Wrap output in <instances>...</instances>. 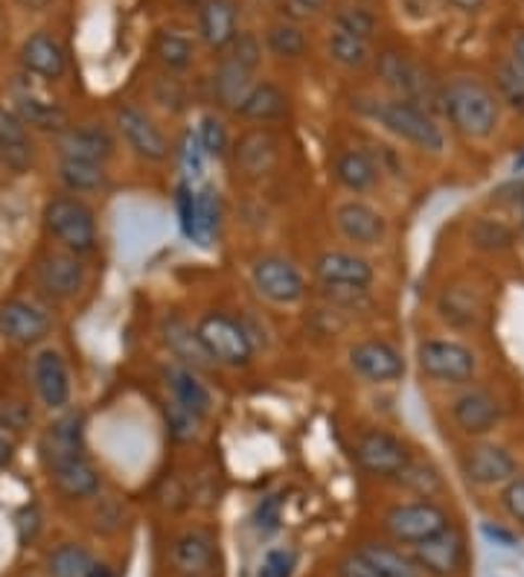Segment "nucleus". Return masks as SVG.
I'll return each mask as SVG.
<instances>
[{"instance_id": "61", "label": "nucleus", "mask_w": 524, "mask_h": 577, "mask_svg": "<svg viewBox=\"0 0 524 577\" xmlns=\"http://www.w3.org/2000/svg\"><path fill=\"white\" fill-rule=\"evenodd\" d=\"M522 216H524V202H522Z\"/></svg>"}, {"instance_id": "32", "label": "nucleus", "mask_w": 524, "mask_h": 577, "mask_svg": "<svg viewBox=\"0 0 524 577\" xmlns=\"http://www.w3.org/2000/svg\"><path fill=\"white\" fill-rule=\"evenodd\" d=\"M367 563H371L382 577H423L420 566L414 563V557H408L394 545H382V542H364L359 549Z\"/></svg>"}, {"instance_id": "41", "label": "nucleus", "mask_w": 524, "mask_h": 577, "mask_svg": "<svg viewBox=\"0 0 524 577\" xmlns=\"http://www.w3.org/2000/svg\"><path fill=\"white\" fill-rule=\"evenodd\" d=\"M196 208H199L201 239L208 242L219 230V222H222V199H219L216 187H210L208 184V187L196 190Z\"/></svg>"}, {"instance_id": "5", "label": "nucleus", "mask_w": 524, "mask_h": 577, "mask_svg": "<svg viewBox=\"0 0 524 577\" xmlns=\"http://www.w3.org/2000/svg\"><path fill=\"white\" fill-rule=\"evenodd\" d=\"M416 365L434 382L463 385L475 379L478 362L470 348H463L458 341L428 339L416 348Z\"/></svg>"}, {"instance_id": "39", "label": "nucleus", "mask_w": 524, "mask_h": 577, "mask_svg": "<svg viewBox=\"0 0 524 577\" xmlns=\"http://www.w3.org/2000/svg\"><path fill=\"white\" fill-rule=\"evenodd\" d=\"M18 111L24 126H38L45 131H53V128H64V111L55 109L53 102H41V100H29V97H21L18 100Z\"/></svg>"}, {"instance_id": "37", "label": "nucleus", "mask_w": 524, "mask_h": 577, "mask_svg": "<svg viewBox=\"0 0 524 577\" xmlns=\"http://www.w3.org/2000/svg\"><path fill=\"white\" fill-rule=\"evenodd\" d=\"M97 560L91 557V551L64 542L47 557V572L50 577H91Z\"/></svg>"}, {"instance_id": "34", "label": "nucleus", "mask_w": 524, "mask_h": 577, "mask_svg": "<svg viewBox=\"0 0 524 577\" xmlns=\"http://www.w3.org/2000/svg\"><path fill=\"white\" fill-rule=\"evenodd\" d=\"M154 55L170 74H182L196 59V45L190 36H184L178 29H161L154 38Z\"/></svg>"}, {"instance_id": "35", "label": "nucleus", "mask_w": 524, "mask_h": 577, "mask_svg": "<svg viewBox=\"0 0 524 577\" xmlns=\"http://www.w3.org/2000/svg\"><path fill=\"white\" fill-rule=\"evenodd\" d=\"M326 50H329V59L347 67V71H362L373 59L371 41L353 36V33H344V29H333V36L326 41Z\"/></svg>"}, {"instance_id": "7", "label": "nucleus", "mask_w": 524, "mask_h": 577, "mask_svg": "<svg viewBox=\"0 0 524 577\" xmlns=\"http://www.w3.org/2000/svg\"><path fill=\"white\" fill-rule=\"evenodd\" d=\"M449 525V516L440 504L428 502H406L390 507L388 516H385V528L390 531V537L397 542H406V545H420L423 540L440 534Z\"/></svg>"}, {"instance_id": "13", "label": "nucleus", "mask_w": 524, "mask_h": 577, "mask_svg": "<svg viewBox=\"0 0 524 577\" xmlns=\"http://www.w3.org/2000/svg\"><path fill=\"white\" fill-rule=\"evenodd\" d=\"M382 83L388 85L390 91L397 93L399 100H408L425 109V100H432V88L428 79L420 71V64H414L408 55L397 53V50H385L376 62Z\"/></svg>"}, {"instance_id": "55", "label": "nucleus", "mask_w": 524, "mask_h": 577, "mask_svg": "<svg viewBox=\"0 0 524 577\" xmlns=\"http://www.w3.org/2000/svg\"><path fill=\"white\" fill-rule=\"evenodd\" d=\"M513 67L519 71V76L524 79V33L513 41Z\"/></svg>"}, {"instance_id": "48", "label": "nucleus", "mask_w": 524, "mask_h": 577, "mask_svg": "<svg viewBox=\"0 0 524 577\" xmlns=\"http://www.w3.org/2000/svg\"><path fill=\"white\" fill-rule=\"evenodd\" d=\"M291 568H295V554L286 549H274L262 557L257 577H291Z\"/></svg>"}, {"instance_id": "3", "label": "nucleus", "mask_w": 524, "mask_h": 577, "mask_svg": "<svg viewBox=\"0 0 524 577\" xmlns=\"http://www.w3.org/2000/svg\"><path fill=\"white\" fill-rule=\"evenodd\" d=\"M47 234L62 242L71 254H88L97 248V219L93 211L73 196H62L45 208Z\"/></svg>"}, {"instance_id": "52", "label": "nucleus", "mask_w": 524, "mask_h": 577, "mask_svg": "<svg viewBox=\"0 0 524 577\" xmlns=\"http://www.w3.org/2000/svg\"><path fill=\"white\" fill-rule=\"evenodd\" d=\"M338 577H382V575L362 557V554H359V551H355V554H350V557H344L341 563H338Z\"/></svg>"}, {"instance_id": "30", "label": "nucleus", "mask_w": 524, "mask_h": 577, "mask_svg": "<svg viewBox=\"0 0 524 577\" xmlns=\"http://www.w3.org/2000/svg\"><path fill=\"white\" fill-rule=\"evenodd\" d=\"M163 341H166V348H170L172 356L178 359L182 365L192 367V371H201V367L213 365L208 353H204V348H201L199 333H196V327H190L187 321L182 318L163 321Z\"/></svg>"}, {"instance_id": "44", "label": "nucleus", "mask_w": 524, "mask_h": 577, "mask_svg": "<svg viewBox=\"0 0 524 577\" xmlns=\"http://www.w3.org/2000/svg\"><path fill=\"white\" fill-rule=\"evenodd\" d=\"M163 417H166V429L178 443H187V440L196 438L201 421L192 412H187L184 405H178L175 400H166L163 403Z\"/></svg>"}, {"instance_id": "28", "label": "nucleus", "mask_w": 524, "mask_h": 577, "mask_svg": "<svg viewBox=\"0 0 524 577\" xmlns=\"http://www.w3.org/2000/svg\"><path fill=\"white\" fill-rule=\"evenodd\" d=\"M213 557H216L213 554V540L204 531L182 534L172 545V566L178 568L182 575H208L213 568Z\"/></svg>"}, {"instance_id": "22", "label": "nucleus", "mask_w": 524, "mask_h": 577, "mask_svg": "<svg viewBox=\"0 0 524 577\" xmlns=\"http://www.w3.org/2000/svg\"><path fill=\"white\" fill-rule=\"evenodd\" d=\"M199 36L210 50H227L239 36V12L234 0H201Z\"/></svg>"}, {"instance_id": "2", "label": "nucleus", "mask_w": 524, "mask_h": 577, "mask_svg": "<svg viewBox=\"0 0 524 577\" xmlns=\"http://www.w3.org/2000/svg\"><path fill=\"white\" fill-rule=\"evenodd\" d=\"M362 111L411 147L425 149V152H444V128L434 123L428 111L414 105V102L399 100V97H394V100H362Z\"/></svg>"}, {"instance_id": "21", "label": "nucleus", "mask_w": 524, "mask_h": 577, "mask_svg": "<svg viewBox=\"0 0 524 577\" xmlns=\"http://www.w3.org/2000/svg\"><path fill=\"white\" fill-rule=\"evenodd\" d=\"M33 379L36 391L47 409H64L71 400V376L59 350H41L33 359Z\"/></svg>"}, {"instance_id": "18", "label": "nucleus", "mask_w": 524, "mask_h": 577, "mask_svg": "<svg viewBox=\"0 0 524 577\" xmlns=\"http://www.w3.org/2000/svg\"><path fill=\"white\" fill-rule=\"evenodd\" d=\"M38 284L47 294L53 298H73L79 294L85 286V266H82L79 254L71 251H55V254H45L38 260Z\"/></svg>"}, {"instance_id": "1", "label": "nucleus", "mask_w": 524, "mask_h": 577, "mask_svg": "<svg viewBox=\"0 0 524 577\" xmlns=\"http://www.w3.org/2000/svg\"><path fill=\"white\" fill-rule=\"evenodd\" d=\"M444 114L461 135L475 140L489 138L498 126V97L487 85L470 76L452 79L440 93Z\"/></svg>"}, {"instance_id": "45", "label": "nucleus", "mask_w": 524, "mask_h": 577, "mask_svg": "<svg viewBox=\"0 0 524 577\" xmlns=\"http://www.w3.org/2000/svg\"><path fill=\"white\" fill-rule=\"evenodd\" d=\"M472 239L475 246L484 248V251H504V248L513 246V230L501 225V222L481 219L475 228H472Z\"/></svg>"}, {"instance_id": "46", "label": "nucleus", "mask_w": 524, "mask_h": 577, "mask_svg": "<svg viewBox=\"0 0 524 577\" xmlns=\"http://www.w3.org/2000/svg\"><path fill=\"white\" fill-rule=\"evenodd\" d=\"M227 55L236 59L242 67H248L251 74H257V67L262 62V41L253 33H239L234 38V45L227 47Z\"/></svg>"}, {"instance_id": "56", "label": "nucleus", "mask_w": 524, "mask_h": 577, "mask_svg": "<svg viewBox=\"0 0 524 577\" xmlns=\"http://www.w3.org/2000/svg\"><path fill=\"white\" fill-rule=\"evenodd\" d=\"M12 455H15V447H12L10 440L0 435V467H7V464L12 461Z\"/></svg>"}, {"instance_id": "59", "label": "nucleus", "mask_w": 524, "mask_h": 577, "mask_svg": "<svg viewBox=\"0 0 524 577\" xmlns=\"http://www.w3.org/2000/svg\"><path fill=\"white\" fill-rule=\"evenodd\" d=\"M91 577H117V575H114V572H111V568L105 566V563H97V566H93V575Z\"/></svg>"}, {"instance_id": "8", "label": "nucleus", "mask_w": 524, "mask_h": 577, "mask_svg": "<svg viewBox=\"0 0 524 577\" xmlns=\"http://www.w3.org/2000/svg\"><path fill=\"white\" fill-rule=\"evenodd\" d=\"M355 461L371 476L399 478L411 464V452L397 435L385 429H371L355 440Z\"/></svg>"}, {"instance_id": "15", "label": "nucleus", "mask_w": 524, "mask_h": 577, "mask_svg": "<svg viewBox=\"0 0 524 577\" xmlns=\"http://www.w3.org/2000/svg\"><path fill=\"white\" fill-rule=\"evenodd\" d=\"M335 225H338L347 242L362 248L379 246L385 234H388L385 216L367 202H359V199H350V202H341L335 208Z\"/></svg>"}, {"instance_id": "4", "label": "nucleus", "mask_w": 524, "mask_h": 577, "mask_svg": "<svg viewBox=\"0 0 524 577\" xmlns=\"http://www.w3.org/2000/svg\"><path fill=\"white\" fill-rule=\"evenodd\" d=\"M199 341L210 362L225 367H245L253 356V344L248 339V333L236 318L225 315V312H208L201 315L196 324Z\"/></svg>"}, {"instance_id": "49", "label": "nucleus", "mask_w": 524, "mask_h": 577, "mask_svg": "<svg viewBox=\"0 0 524 577\" xmlns=\"http://www.w3.org/2000/svg\"><path fill=\"white\" fill-rule=\"evenodd\" d=\"M501 502H504L507 513L513 516L515 523L524 525V476H515L507 481L504 493H501Z\"/></svg>"}, {"instance_id": "29", "label": "nucleus", "mask_w": 524, "mask_h": 577, "mask_svg": "<svg viewBox=\"0 0 524 577\" xmlns=\"http://www.w3.org/2000/svg\"><path fill=\"white\" fill-rule=\"evenodd\" d=\"M251 88H253L251 71L242 67L236 59H230V55H222L216 74H213V100H216L222 109L236 111Z\"/></svg>"}, {"instance_id": "54", "label": "nucleus", "mask_w": 524, "mask_h": 577, "mask_svg": "<svg viewBox=\"0 0 524 577\" xmlns=\"http://www.w3.org/2000/svg\"><path fill=\"white\" fill-rule=\"evenodd\" d=\"M289 3L298 12H303V15H309V12H321L326 7V0H289Z\"/></svg>"}, {"instance_id": "6", "label": "nucleus", "mask_w": 524, "mask_h": 577, "mask_svg": "<svg viewBox=\"0 0 524 577\" xmlns=\"http://www.w3.org/2000/svg\"><path fill=\"white\" fill-rule=\"evenodd\" d=\"M253 289L265 298V301L291 306L307 298V280L300 275V268L289 263L286 256H260L253 263L251 272Z\"/></svg>"}, {"instance_id": "42", "label": "nucleus", "mask_w": 524, "mask_h": 577, "mask_svg": "<svg viewBox=\"0 0 524 577\" xmlns=\"http://www.w3.org/2000/svg\"><path fill=\"white\" fill-rule=\"evenodd\" d=\"M196 138H199L201 149H204V155L208 158H225L227 149H230V138H227L225 123L219 117H213V114L201 117Z\"/></svg>"}, {"instance_id": "33", "label": "nucleus", "mask_w": 524, "mask_h": 577, "mask_svg": "<svg viewBox=\"0 0 524 577\" xmlns=\"http://www.w3.org/2000/svg\"><path fill=\"white\" fill-rule=\"evenodd\" d=\"M274 138L269 131H248L242 135V140L236 143V164L242 166L248 175H262L269 173V166L274 164Z\"/></svg>"}, {"instance_id": "19", "label": "nucleus", "mask_w": 524, "mask_h": 577, "mask_svg": "<svg viewBox=\"0 0 524 577\" xmlns=\"http://www.w3.org/2000/svg\"><path fill=\"white\" fill-rule=\"evenodd\" d=\"M315 277L324 286H353L367 289L373 284L371 260L350 251H324L315 260Z\"/></svg>"}, {"instance_id": "43", "label": "nucleus", "mask_w": 524, "mask_h": 577, "mask_svg": "<svg viewBox=\"0 0 524 577\" xmlns=\"http://www.w3.org/2000/svg\"><path fill=\"white\" fill-rule=\"evenodd\" d=\"M376 27H379V18H376L371 10H364V7H344V10L335 15V29L353 33V36L367 38V41L373 38Z\"/></svg>"}, {"instance_id": "53", "label": "nucleus", "mask_w": 524, "mask_h": 577, "mask_svg": "<svg viewBox=\"0 0 524 577\" xmlns=\"http://www.w3.org/2000/svg\"><path fill=\"white\" fill-rule=\"evenodd\" d=\"M481 531H484V537L492 542H498V545H507V549H513L515 545V537L510 531H504V528H492L489 523L481 525Z\"/></svg>"}, {"instance_id": "38", "label": "nucleus", "mask_w": 524, "mask_h": 577, "mask_svg": "<svg viewBox=\"0 0 524 577\" xmlns=\"http://www.w3.org/2000/svg\"><path fill=\"white\" fill-rule=\"evenodd\" d=\"M59 178L71 192H91L100 190L105 184V166L88 164V161H67L62 158L59 164Z\"/></svg>"}, {"instance_id": "23", "label": "nucleus", "mask_w": 524, "mask_h": 577, "mask_svg": "<svg viewBox=\"0 0 524 577\" xmlns=\"http://www.w3.org/2000/svg\"><path fill=\"white\" fill-rule=\"evenodd\" d=\"M163 385L170 391V400L184 405L187 412H192L199 421H204L213 409V397L210 388L199 379V374L187 365H166L163 367Z\"/></svg>"}, {"instance_id": "16", "label": "nucleus", "mask_w": 524, "mask_h": 577, "mask_svg": "<svg viewBox=\"0 0 524 577\" xmlns=\"http://www.w3.org/2000/svg\"><path fill=\"white\" fill-rule=\"evenodd\" d=\"M53 327V321L47 318L36 303L29 301H7L0 306V336L12 344L29 348L47 339V333Z\"/></svg>"}, {"instance_id": "26", "label": "nucleus", "mask_w": 524, "mask_h": 577, "mask_svg": "<svg viewBox=\"0 0 524 577\" xmlns=\"http://www.w3.org/2000/svg\"><path fill=\"white\" fill-rule=\"evenodd\" d=\"M335 181L350 192H371L379 184V166L362 149H344L333 161Z\"/></svg>"}, {"instance_id": "24", "label": "nucleus", "mask_w": 524, "mask_h": 577, "mask_svg": "<svg viewBox=\"0 0 524 577\" xmlns=\"http://www.w3.org/2000/svg\"><path fill=\"white\" fill-rule=\"evenodd\" d=\"M21 64L27 74L41 76V79H62L67 55H64V47L41 29V33H33L21 47Z\"/></svg>"}, {"instance_id": "50", "label": "nucleus", "mask_w": 524, "mask_h": 577, "mask_svg": "<svg viewBox=\"0 0 524 577\" xmlns=\"http://www.w3.org/2000/svg\"><path fill=\"white\" fill-rule=\"evenodd\" d=\"M253 519H257V528H260V531H265V534L277 531V525H280V499H277V496L262 499Z\"/></svg>"}, {"instance_id": "17", "label": "nucleus", "mask_w": 524, "mask_h": 577, "mask_svg": "<svg viewBox=\"0 0 524 577\" xmlns=\"http://www.w3.org/2000/svg\"><path fill=\"white\" fill-rule=\"evenodd\" d=\"M452 421L458 423V429H461L463 435L481 438V435H489V431L498 426V421H501V405H498L496 397L484 391V388H470V391H463L452 403Z\"/></svg>"}, {"instance_id": "20", "label": "nucleus", "mask_w": 524, "mask_h": 577, "mask_svg": "<svg viewBox=\"0 0 524 577\" xmlns=\"http://www.w3.org/2000/svg\"><path fill=\"white\" fill-rule=\"evenodd\" d=\"M59 155L67 161H88V164H102L114 155V138L109 128L102 126H76L64 128L59 138Z\"/></svg>"}, {"instance_id": "10", "label": "nucleus", "mask_w": 524, "mask_h": 577, "mask_svg": "<svg viewBox=\"0 0 524 577\" xmlns=\"http://www.w3.org/2000/svg\"><path fill=\"white\" fill-rule=\"evenodd\" d=\"M117 131L137 158L152 161V164H161L170 158V140L144 109H137V105L117 109Z\"/></svg>"}, {"instance_id": "60", "label": "nucleus", "mask_w": 524, "mask_h": 577, "mask_svg": "<svg viewBox=\"0 0 524 577\" xmlns=\"http://www.w3.org/2000/svg\"><path fill=\"white\" fill-rule=\"evenodd\" d=\"M515 173H524V152L519 158H515V164H513Z\"/></svg>"}, {"instance_id": "11", "label": "nucleus", "mask_w": 524, "mask_h": 577, "mask_svg": "<svg viewBox=\"0 0 524 577\" xmlns=\"http://www.w3.org/2000/svg\"><path fill=\"white\" fill-rule=\"evenodd\" d=\"M466 557V545H463V534L452 525H446L444 531L434 534L420 545H414V563L420 572L432 577H452L463 568Z\"/></svg>"}, {"instance_id": "9", "label": "nucleus", "mask_w": 524, "mask_h": 577, "mask_svg": "<svg viewBox=\"0 0 524 577\" xmlns=\"http://www.w3.org/2000/svg\"><path fill=\"white\" fill-rule=\"evenodd\" d=\"M347 359H350L353 374L359 379H364V382L388 385L406 376V359H402V353L382 339L355 341L350 353H347Z\"/></svg>"}, {"instance_id": "14", "label": "nucleus", "mask_w": 524, "mask_h": 577, "mask_svg": "<svg viewBox=\"0 0 524 577\" xmlns=\"http://www.w3.org/2000/svg\"><path fill=\"white\" fill-rule=\"evenodd\" d=\"M82 447H85V417L79 412H71L53 421L45 429L41 440H38V452L47 469L59 467L64 461L79 459Z\"/></svg>"}, {"instance_id": "57", "label": "nucleus", "mask_w": 524, "mask_h": 577, "mask_svg": "<svg viewBox=\"0 0 524 577\" xmlns=\"http://www.w3.org/2000/svg\"><path fill=\"white\" fill-rule=\"evenodd\" d=\"M18 3L24 7V10H29V12H41V10H47V7H50L53 0H18Z\"/></svg>"}, {"instance_id": "31", "label": "nucleus", "mask_w": 524, "mask_h": 577, "mask_svg": "<svg viewBox=\"0 0 524 577\" xmlns=\"http://www.w3.org/2000/svg\"><path fill=\"white\" fill-rule=\"evenodd\" d=\"M289 111V100L286 93L277 88L274 83H253V88L248 91L236 114L242 120H251V123H274V120L286 117Z\"/></svg>"}, {"instance_id": "12", "label": "nucleus", "mask_w": 524, "mask_h": 577, "mask_svg": "<svg viewBox=\"0 0 524 577\" xmlns=\"http://www.w3.org/2000/svg\"><path fill=\"white\" fill-rule=\"evenodd\" d=\"M461 469L466 481H472V485L496 487L507 485L510 478H515L519 464H515L513 455H510L504 447H498V443H475V447L463 452Z\"/></svg>"}, {"instance_id": "27", "label": "nucleus", "mask_w": 524, "mask_h": 577, "mask_svg": "<svg viewBox=\"0 0 524 577\" xmlns=\"http://www.w3.org/2000/svg\"><path fill=\"white\" fill-rule=\"evenodd\" d=\"M50 478H53L55 490L67 496V499H91L100 490V473H97V467L85 455L53 467L50 469Z\"/></svg>"}, {"instance_id": "40", "label": "nucleus", "mask_w": 524, "mask_h": 577, "mask_svg": "<svg viewBox=\"0 0 524 577\" xmlns=\"http://www.w3.org/2000/svg\"><path fill=\"white\" fill-rule=\"evenodd\" d=\"M175 211H178V222H182L184 237L192 239V242H201L204 246V239H201L199 230V208H196V187L190 181L178 184V192H175Z\"/></svg>"}, {"instance_id": "36", "label": "nucleus", "mask_w": 524, "mask_h": 577, "mask_svg": "<svg viewBox=\"0 0 524 577\" xmlns=\"http://www.w3.org/2000/svg\"><path fill=\"white\" fill-rule=\"evenodd\" d=\"M265 47H269V53L274 59L295 62V59L307 53V33L298 24H291V21H277V24L265 29Z\"/></svg>"}, {"instance_id": "47", "label": "nucleus", "mask_w": 524, "mask_h": 577, "mask_svg": "<svg viewBox=\"0 0 524 577\" xmlns=\"http://www.w3.org/2000/svg\"><path fill=\"white\" fill-rule=\"evenodd\" d=\"M498 91H501V100L510 105L513 111H522L524 114V79L519 76L513 64H504L501 74H498Z\"/></svg>"}, {"instance_id": "51", "label": "nucleus", "mask_w": 524, "mask_h": 577, "mask_svg": "<svg viewBox=\"0 0 524 577\" xmlns=\"http://www.w3.org/2000/svg\"><path fill=\"white\" fill-rule=\"evenodd\" d=\"M182 158H184V170H187V175H201L204 173V149H201L199 138L196 135H187L184 138V149H182Z\"/></svg>"}, {"instance_id": "58", "label": "nucleus", "mask_w": 524, "mask_h": 577, "mask_svg": "<svg viewBox=\"0 0 524 577\" xmlns=\"http://www.w3.org/2000/svg\"><path fill=\"white\" fill-rule=\"evenodd\" d=\"M449 3L463 12H475V10H481V3H484V0H449Z\"/></svg>"}, {"instance_id": "25", "label": "nucleus", "mask_w": 524, "mask_h": 577, "mask_svg": "<svg viewBox=\"0 0 524 577\" xmlns=\"http://www.w3.org/2000/svg\"><path fill=\"white\" fill-rule=\"evenodd\" d=\"M0 164L15 175L27 173L33 166V143H29L27 126L7 109H0Z\"/></svg>"}]
</instances>
